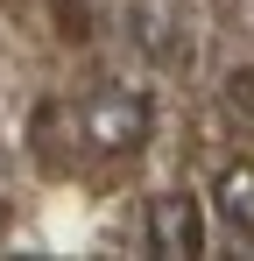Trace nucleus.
<instances>
[{
	"mask_svg": "<svg viewBox=\"0 0 254 261\" xmlns=\"http://www.w3.org/2000/svg\"><path fill=\"white\" fill-rule=\"evenodd\" d=\"M212 205H219V219H226L240 240L254 233V163H247V155L219 170V184H212Z\"/></svg>",
	"mask_w": 254,
	"mask_h": 261,
	"instance_id": "obj_4",
	"label": "nucleus"
},
{
	"mask_svg": "<svg viewBox=\"0 0 254 261\" xmlns=\"http://www.w3.org/2000/svg\"><path fill=\"white\" fill-rule=\"evenodd\" d=\"M148 127H156V106L141 85H92L78 99V134L99 155H134L148 141Z\"/></svg>",
	"mask_w": 254,
	"mask_h": 261,
	"instance_id": "obj_1",
	"label": "nucleus"
},
{
	"mask_svg": "<svg viewBox=\"0 0 254 261\" xmlns=\"http://www.w3.org/2000/svg\"><path fill=\"white\" fill-rule=\"evenodd\" d=\"M148 247L163 261L205 254V205H198L191 191H156V198H148Z\"/></svg>",
	"mask_w": 254,
	"mask_h": 261,
	"instance_id": "obj_3",
	"label": "nucleus"
},
{
	"mask_svg": "<svg viewBox=\"0 0 254 261\" xmlns=\"http://www.w3.org/2000/svg\"><path fill=\"white\" fill-rule=\"evenodd\" d=\"M233 106L254 113V71H233Z\"/></svg>",
	"mask_w": 254,
	"mask_h": 261,
	"instance_id": "obj_5",
	"label": "nucleus"
},
{
	"mask_svg": "<svg viewBox=\"0 0 254 261\" xmlns=\"http://www.w3.org/2000/svg\"><path fill=\"white\" fill-rule=\"evenodd\" d=\"M127 43L156 71H184L198 57V14H191V0H127Z\"/></svg>",
	"mask_w": 254,
	"mask_h": 261,
	"instance_id": "obj_2",
	"label": "nucleus"
}]
</instances>
